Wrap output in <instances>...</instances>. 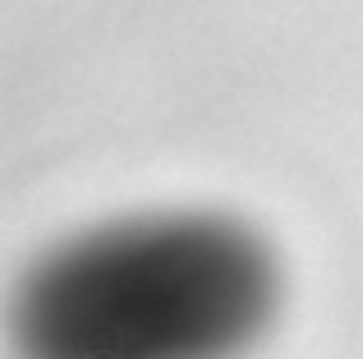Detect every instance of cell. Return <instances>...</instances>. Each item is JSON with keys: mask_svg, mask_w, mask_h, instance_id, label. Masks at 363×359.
<instances>
[{"mask_svg": "<svg viewBox=\"0 0 363 359\" xmlns=\"http://www.w3.org/2000/svg\"><path fill=\"white\" fill-rule=\"evenodd\" d=\"M276 249L230 212H133L46 249L9 299L18 359H240L281 314Z\"/></svg>", "mask_w": 363, "mask_h": 359, "instance_id": "6da1fadb", "label": "cell"}]
</instances>
